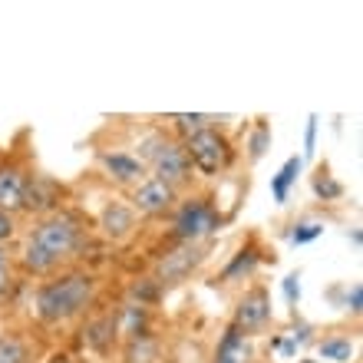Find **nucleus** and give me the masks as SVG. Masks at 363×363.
Instances as JSON below:
<instances>
[{
    "mask_svg": "<svg viewBox=\"0 0 363 363\" xmlns=\"http://www.w3.org/2000/svg\"><path fill=\"white\" fill-rule=\"evenodd\" d=\"M83 241V228L79 218L69 211H53L47 218H40V225L27 235L23 241V268L33 274H50L63 258H69Z\"/></svg>",
    "mask_w": 363,
    "mask_h": 363,
    "instance_id": "f257e3e1",
    "label": "nucleus"
},
{
    "mask_svg": "<svg viewBox=\"0 0 363 363\" xmlns=\"http://www.w3.org/2000/svg\"><path fill=\"white\" fill-rule=\"evenodd\" d=\"M96 297V277L73 271V274L50 277L37 287V317L43 324H63L73 320L77 314H83Z\"/></svg>",
    "mask_w": 363,
    "mask_h": 363,
    "instance_id": "f03ea898",
    "label": "nucleus"
},
{
    "mask_svg": "<svg viewBox=\"0 0 363 363\" xmlns=\"http://www.w3.org/2000/svg\"><path fill=\"white\" fill-rule=\"evenodd\" d=\"M182 145H185V155H189L191 169H199L201 175H218V172H225L231 162V143L218 129H211V125H205V129H199L195 135H189Z\"/></svg>",
    "mask_w": 363,
    "mask_h": 363,
    "instance_id": "7ed1b4c3",
    "label": "nucleus"
},
{
    "mask_svg": "<svg viewBox=\"0 0 363 363\" xmlns=\"http://www.w3.org/2000/svg\"><path fill=\"white\" fill-rule=\"evenodd\" d=\"M221 228V215L215 211L208 199H189L182 201L179 215H175V235L185 245H201V241Z\"/></svg>",
    "mask_w": 363,
    "mask_h": 363,
    "instance_id": "20e7f679",
    "label": "nucleus"
},
{
    "mask_svg": "<svg viewBox=\"0 0 363 363\" xmlns=\"http://www.w3.org/2000/svg\"><path fill=\"white\" fill-rule=\"evenodd\" d=\"M149 169H152V179L165 182V185L175 191L191 179V162H189V155H185V145L169 143V139H165V145L152 155Z\"/></svg>",
    "mask_w": 363,
    "mask_h": 363,
    "instance_id": "39448f33",
    "label": "nucleus"
},
{
    "mask_svg": "<svg viewBox=\"0 0 363 363\" xmlns=\"http://www.w3.org/2000/svg\"><path fill=\"white\" fill-rule=\"evenodd\" d=\"M201 261H205V245H185L182 241L175 251L162 255L159 264H155V284H179L191 271L199 268Z\"/></svg>",
    "mask_w": 363,
    "mask_h": 363,
    "instance_id": "423d86ee",
    "label": "nucleus"
},
{
    "mask_svg": "<svg viewBox=\"0 0 363 363\" xmlns=\"http://www.w3.org/2000/svg\"><path fill=\"white\" fill-rule=\"evenodd\" d=\"M268 320H271V294H268V287L255 284L248 294L238 301V307H235V320H231V327L248 337V334H258Z\"/></svg>",
    "mask_w": 363,
    "mask_h": 363,
    "instance_id": "0eeeda50",
    "label": "nucleus"
},
{
    "mask_svg": "<svg viewBox=\"0 0 363 363\" xmlns=\"http://www.w3.org/2000/svg\"><path fill=\"white\" fill-rule=\"evenodd\" d=\"M175 199H179V191L175 189H169L165 182H159V179H143L139 185L133 189V195H129V208L133 211H139V215H149V218H155V215H165V211L175 205Z\"/></svg>",
    "mask_w": 363,
    "mask_h": 363,
    "instance_id": "6e6552de",
    "label": "nucleus"
},
{
    "mask_svg": "<svg viewBox=\"0 0 363 363\" xmlns=\"http://www.w3.org/2000/svg\"><path fill=\"white\" fill-rule=\"evenodd\" d=\"M99 165H103L106 175L113 182H119V185H139L143 179H149L143 159H135V155H129V152H99Z\"/></svg>",
    "mask_w": 363,
    "mask_h": 363,
    "instance_id": "1a4fd4ad",
    "label": "nucleus"
},
{
    "mask_svg": "<svg viewBox=\"0 0 363 363\" xmlns=\"http://www.w3.org/2000/svg\"><path fill=\"white\" fill-rule=\"evenodd\" d=\"M23 195H27V172L17 162H0V211H17L23 208Z\"/></svg>",
    "mask_w": 363,
    "mask_h": 363,
    "instance_id": "9d476101",
    "label": "nucleus"
},
{
    "mask_svg": "<svg viewBox=\"0 0 363 363\" xmlns=\"http://www.w3.org/2000/svg\"><path fill=\"white\" fill-rule=\"evenodd\" d=\"M99 228H103L106 238L113 241H125L135 231V211L123 201H109L103 211H99Z\"/></svg>",
    "mask_w": 363,
    "mask_h": 363,
    "instance_id": "9b49d317",
    "label": "nucleus"
},
{
    "mask_svg": "<svg viewBox=\"0 0 363 363\" xmlns=\"http://www.w3.org/2000/svg\"><path fill=\"white\" fill-rule=\"evenodd\" d=\"M317 357L320 363H350L357 357V340L350 334H327L317 340Z\"/></svg>",
    "mask_w": 363,
    "mask_h": 363,
    "instance_id": "f8f14e48",
    "label": "nucleus"
},
{
    "mask_svg": "<svg viewBox=\"0 0 363 363\" xmlns=\"http://www.w3.org/2000/svg\"><path fill=\"white\" fill-rule=\"evenodd\" d=\"M215 363H251V340L241 334V330L228 327L225 337H221V344H218Z\"/></svg>",
    "mask_w": 363,
    "mask_h": 363,
    "instance_id": "ddd939ff",
    "label": "nucleus"
},
{
    "mask_svg": "<svg viewBox=\"0 0 363 363\" xmlns=\"http://www.w3.org/2000/svg\"><path fill=\"white\" fill-rule=\"evenodd\" d=\"M116 320V334H123L125 340H135V337H143V334H149L145 330V320H149V314H145V307L143 304H125L119 314L113 317Z\"/></svg>",
    "mask_w": 363,
    "mask_h": 363,
    "instance_id": "4468645a",
    "label": "nucleus"
},
{
    "mask_svg": "<svg viewBox=\"0 0 363 363\" xmlns=\"http://www.w3.org/2000/svg\"><path fill=\"white\" fill-rule=\"evenodd\" d=\"M113 334H116V320L113 314L106 317H96V320H89L86 330H83V340H86V347H93V350H109V344H113Z\"/></svg>",
    "mask_w": 363,
    "mask_h": 363,
    "instance_id": "2eb2a0df",
    "label": "nucleus"
},
{
    "mask_svg": "<svg viewBox=\"0 0 363 363\" xmlns=\"http://www.w3.org/2000/svg\"><path fill=\"white\" fill-rule=\"evenodd\" d=\"M159 360V340L149 334L135 337V340H129V347H125V363H155Z\"/></svg>",
    "mask_w": 363,
    "mask_h": 363,
    "instance_id": "dca6fc26",
    "label": "nucleus"
},
{
    "mask_svg": "<svg viewBox=\"0 0 363 363\" xmlns=\"http://www.w3.org/2000/svg\"><path fill=\"white\" fill-rule=\"evenodd\" d=\"M301 165H304V162H301L297 155H294V159H287L284 169L277 172V179L271 182V191H274L277 201H287V191H291V185H294L297 175H301Z\"/></svg>",
    "mask_w": 363,
    "mask_h": 363,
    "instance_id": "f3484780",
    "label": "nucleus"
},
{
    "mask_svg": "<svg viewBox=\"0 0 363 363\" xmlns=\"http://www.w3.org/2000/svg\"><path fill=\"white\" fill-rule=\"evenodd\" d=\"M255 268H258V251H255V248H241L238 258L231 261L228 268H225V274H221V284H228V281H235V277H241V274L248 277Z\"/></svg>",
    "mask_w": 363,
    "mask_h": 363,
    "instance_id": "a211bd4d",
    "label": "nucleus"
},
{
    "mask_svg": "<svg viewBox=\"0 0 363 363\" xmlns=\"http://www.w3.org/2000/svg\"><path fill=\"white\" fill-rule=\"evenodd\" d=\"M324 231V225L314 218H304V221H294L291 225V231H287V238L294 241V245H307V241H314L317 235Z\"/></svg>",
    "mask_w": 363,
    "mask_h": 363,
    "instance_id": "6ab92c4d",
    "label": "nucleus"
},
{
    "mask_svg": "<svg viewBox=\"0 0 363 363\" xmlns=\"http://www.w3.org/2000/svg\"><path fill=\"white\" fill-rule=\"evenodd\" d=\"M30 354L27 347H23V340H17V337H0V363H27Z\"/></svg>",
    "mask_w": 363,
    "mask_h": 363,
    "instance_id": "aec40b11",
    "label": "nucleus"
},
{
    "mask_svg": "<svg viewBox=\"0 0 363 363\" xmlns=\"http://www.w3.org/2000/svg\"><path fill=\"white\" fill-rule=\"evenodd\" d=\"M271 145V129H268V123L261 119L258 125H255V135H251V143H248V149H251V162H258L261 155H264V149Z\"/></svg>",
    "mask_w": 363,
    "mask_h": 363,
    "instance_id": "412c9836",
    "label": "nucleus"
},
{
    "mask_svg": "<svg viewBox=\"0 0 363 363\" xmlns=\"http://www.w3.org/2000/svg\"><path fill=\"white\" fill-rule=\"evenodd\" d=\"M172 123L179 125V133L189 139V135H195L199 129H205V125L211 123L208 116H189V113H179V116H172Z\"/></svg>",
    "mask_w": 363,
    "mask_h": 363,
    "instance_id": "4be33fe9",
    "label": "nucleus"
},
{
    "mask_svg": "<svg viewBox=\"0 0 363 363\" xmlns=\"http://www.w3.org/2000/svg\"><path fill=\"white\" fill-rule=\"evenodd\" d=\"M10 287H13V258L7 248H0V301L10 294Z\"/></svg>",
    "mask_w": 363,
    "mask_h": 363,
    "instance_id": "5701e85b",
    "label": "nucleus"
},
{
    "mask_svg": "<svg viewBox=\"0 0 363 363\" xmlns=\"http://www.w3.org/2000/svg\"><path fill=\"white\" fill-rule=\"evenodd\" d=\"M314 191L317 195H320V199H337V195H340V191H344V185H340V182H334L330 179V175H317L314 179Z\"/></svg>",
    "mask_w": 363,
    "mask_h": 363,
    "instance_id": "b1692460",
    "label": "nucleus"
},
{
    "mask_svg": "<svg viewBox=\"0 0 363 363\" xmlns=\"http://www.w3.org/2000/svg\"><path fill=\"white\" fill-rule=\"evenodd\" d=\"M13 235H17V221H13V215L0 211V248H4V245H7Z\"/></svg>",
    "mask_w": 363,
    "mask_h": 363,
    "instance_id": "393cba45",
    "label": "nucleus"
},
{
    "mask_svg": "<svg viewBox=\"0 0 363 363\" xmlns=\"http://www.w3.org/2000/svg\"><path fill=\"white\" fill-rule=\"evenodd\" d=\"M297 281H301V274H291L284 281V291H287V301H291V304H294L297 297H301V284H297Z\"/></svg>",
    "mask_w": 363,
    "mask_h": 363,
    "instance_id": "a878e982",
    "label": "nucleus"
},
{
    "mask_svg": "<svg viewBox=\"0 0 363 363\" xmlns=\"http://www.w3.org/2000/svg\"><path fill=\"white\" fill-rule=\"evenodd\" d=\"M360 304H363V287H360V284H354V291L347 294V307H350L354 314H360Z\"/></svg>",
    "mask_w": 363,
    "mask_h": 363,
    "instance_id": "bb28decb",
    "label": "nucleus"
},
{
    "mask_svg": "<svg viewBox=\"0 0 363 363\" xmlns=\"http://www.w3.org/2000/svg\"><path fill=\"white\" fill-rule=\"evenodd\" d=\"M314 133H317V119H311V125H307V155L314 152Z\"/></svg>",
    "mask_w": 363,
    "mask_h": 363,
    "instance_id": "cd10ccee",
    "label": "nucleus"
},
{
    "mask_svg": "<svg viewBox=\"0 0 363 363\" xmlns=\"http://www.w3.org/2000/svg\"><path fill=\"white\" fill-rule=\"evenodd\" d=\"M50 363H73L69 357H63V354H57V357H50Z\"/></svg>",
    "mask_w": 363,
    "mask_h": 363,
    "instance_id": "c85d7f7f",
    "label": "nucleus"
},
{
    "mask_svg": "<svg viewBox=\"0 0 363 363\" xmlns=\"http://www.w3.org/2000/svg\"><path fill=\"white\" fill-rule=\"evenodd\" d=\"M301 363H320V360H301Z\"/></svg>",
    "mask_w": 363,
    "mask_h": 363,
    "instance_id": "c756f323",
    "label": "nucleus"
}]
</instances>
